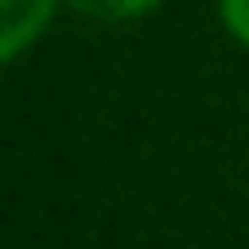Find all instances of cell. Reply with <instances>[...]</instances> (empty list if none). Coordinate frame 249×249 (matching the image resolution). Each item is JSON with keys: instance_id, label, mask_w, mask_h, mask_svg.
<instances>
[{"instance_id": "cell-3", "label": "cell", "mask_w": 249, "mask_h": 249, "mask_svg": "<svg viewBox=\"0 0 249 249\" xmlns=\"http://www.w3.org/2000/svg\"><path fill=\"white\" fill-rule=\"evenodd\" d=\"M217 6H222V27L249 49V0H217Z\"/></svg>"}, {"instance_id": "cell-2", "label": "cell", "mask_w": 249, "mask_h": 249, "mask_svg": "<svg viewBox=\"0 0 249 249\" xmlns=\"http://www.w3.org/2000/svg\"><path fill=\"white\" fill-rule=\"evenodd\" d=\"M162 0H71V11L92 17V22H136L146 11H157Z\"/></svg>"}, {"instance_id": "cell-1", "label": "cell", "mask_w": 249, "mask_h": 249, "mask_svg": "<svg viewBox=\"0 0 249 249\" xmlns=\"http://www.w3.org/2000/svg\"><path fill=\"white\" fill-rule=\"evenodd\" d=\"M60 11V0H0V65H11L22 49L38 44V33H44Z\"/></svg>"}]
</instances>
